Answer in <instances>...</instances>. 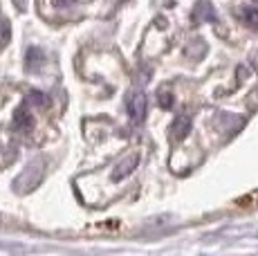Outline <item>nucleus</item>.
I'll list each match as a JSON object with an SVG mask.
<instances>
[{
  "instance_id": "4",
  "label": "nucleus",
  "mask_w": 258,
  "mask_h": 256,
  "mask_svg": "<svg viewBox=\"0 0 258 256\" xmlns=\"http://www.w3.org/2000/svg\"><path fill=\"white\" fill-rule=\"evenodd\" d=\"M191 117H186V115H182V117H177L175 121H173V126H171V140L173 142H182L184 137H188V133H191Z\"/></svg>"
},
{
  "instance_id": "10",
  "label": "nucleus",
  "mask_w": 258,
  "mask_h": 256,
  "mask_svg": "<svg viewBox=\"0 0 258 256\" xmlns=\"http://www.w3.org/2000/svg\"><path fill=\"white\" fill-rule=\"evenodd\" d=\"M45 95H41V92H29L27 95V103H32V106H45Z\"/></svg>"
},
{
  "instance_id": "13",
  "label": "nucleus",
  "mask_w": 258,
  "mask_h": 256,
  "mask_svg": "<svg viewBox=\"0 0 258 256\" xmlns=\"http://www.w3.org/2000/svg\"><path fill=\"white\" fill-rule=\"evenodd\" d=\"M14 3H16L18 9H25V0H14Z\"/></svg>"
},
{
  "instance_id": "8",
  "label": "nucleus",
  "mask_w": 258,
  "mask_h": 256,
  "mask_svg": "<svg viewBox=\"0 0 258 256\" xmlns=\"http://www.w3.org/2000/svg\"><path fill=\"white\" fill-rule=\"evenodd\" d=\"M238 16H240L249 27L258 29V9L256 7H242L240 12H238Z\"/></svg>"
},
{
  "instance_id": "1",
  "label": "nucleus",
  "mask_w": 258,
  "mask_h": 256,
  "mask_svg": "<svg viewBox=\"0 0 258 256\" xmlns=\"http://www.w3.org/2000/svg\"><path fill=\"white\" fill-rule=\"evenodd\" d=\"M41 180H43V162L34 160V162H29V164L25 166L23 173L16 178L14 189H16L18 194H27V191H32L34 186L41 184Z\"/></svg>"
},
{
  "instance_id": "2",
  "label": "nucleus",
  "mask_w": 258,
  "mask_h": 256,
  "mask_svg": "<svg viewBox=\"0 0 258 256\" xmlns=\"http://www.w3.org/2000/svg\"><path fill=\"white\" fill-rule=\"evenodd\" d=\"M126 108H128V115H131V119L144 121V117H146V108H148L146 95H144L142 90H133L131 95L126 97Z\"/></svg>"
},
{
  "instance_id": "6",
  "label": "nucleus",
  "mask_w": 258,
  "mask_h": 256,
  "mask_svg": "<svg viewBox=\"0 0 258 256\" xmlns=\"http://www.w3.org/2000/svg\"><path fill=\"white\" fill-rule=\"evenodd\" d=\"M193 21L196 23H202V21H216V14H213V7L209 3H198L196 5V12H193Z\"/></svg>"
},
{
  "instance_id": "7",
  "label": "nucleus",
  "mask_w": 258,
  "mask_h": 256,
  "mask_svg": "<svg viewBox=\"0 0 258 256\" xmlns=\"http://www.w3.org/2000/svg\"><path fill=\"white\" fill-rule=\"evenodd\" d=\"M14 128H16V131H29V128H32V115H29L27 106L16 110V115H14Z\"/></svg>"
},
{
  "instance_id": "11",
  "label": "nucleus",
  "mask_w": 258,
  "mask_h": 256,
  "mask_svg": "<svg viewBox=\"0 0 258 256\" xmlns=\"http://www.w3.org/2000/svg\"><path fill=\"white\" fill-rule=\"evenodd\" d=\"M160 106L162 108H171L173 106V95H168V92H162V95H160Z\"/></svg>"
},
{
  "instance_id": "9",
  "label": "nucleus",
  "mask_w": 258,
  "mask_h": 256,
  "mask_svg": "<svg viewBox=\"0 0 258 256\" xmlns=\"http://www.w3.org/2000/svg\"><path fill=\"white\" fill-rule=\"evenodd\" d=\"M9 36H12V29H9V23H7V21H3V23H0V47L7 45Z\"/></svg>"
},
{
  "instance_id": "3",
  "label": "nucleus",
  "mask_w": 258,
  "mask_h": 256,
  "mask_svg": "<svg viewBox=\"0 0 258 256\" xmlns=\"http://www.w3.org/2000/svg\"><path fill=\"white\" fill-rule=\"evenodd\" d=\"M137 164H140V153H128L126 157H121V160L115 164V169H112V180H123L126 175H131L133 171L137 169Z\"/></svg>"
},
{
  "instance_id": "5",
  "label": "nucleus",
  "mask_w": 258,
  "mask_h": 256,
  "mask_svg": "<svg viewBox=\"0 0 258 256\" xmlns=\"http://www.w3.org/2000/svg\"><path fill=\"white\" fill-rule=\"evenodd\" d=\"M45 63V54H43L41 47H29L27 54H25V66H27L29 72H38Z\"/></svg>"
},
{
  "instance_id": "12",
  "label": "nucleus",
  "mask_w": 258,
  "mask_h": 256,
  "mask_svg": "<svg viewBox=\"0 0 258 256\" xmlns=\"http://www.w3.org/2000/svg\"><path fill=\"white\" fill-rule=\"evenodd\" d=\"M56 7H68V5H74V0H54Z\"/></svg>"
}]
</instances>
